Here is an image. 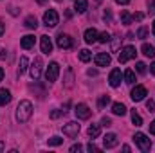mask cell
<instances>
[{
  "mask_svg": "<svg viewBox=\"0 0 155 153\" xmlns=\"http://www.w3.org/2000/svg\"><path fill=\"white\" fill-rule=\"evenodd\" d=\"M97 41H101V43H107V41H110V34L105 31V33H101L99 34V38H97Z\"/></svg>",
  "mask_w": 155,
  "mask_h": 153,
  "instance_id": "obj_31",
  "label": "cell"
},
{
  "mask_svg": "<svg viewBox=\"0 0 155 153\" xmlns=\"http://www.w3.org/2000/svg\"><path fill=\"white\" fill-rule=\"evenodd\" d=\"M36 2H38V4H45V2H47V0H36Z\"/></svg>",
  "mask_w": 155,
  "mask_h": 153,
  "instance_id": "obj_48",
  "label": "cell"
},
{
  "mask_svg": "<svg viewBox=\"0 0 155 153\" xmlns=\"http://www.w3.org/2000/svg\"><path fill=\"white\" fill-rule=\"evenodd\" d=\"M132 18H134V20H137V22H141V20L144 18V15H143V13H135V15H134Z\"/></svg>",
  "mask_w": 155,
  "mask_h": 153,
  "instance_id": "obj_38",
  "label": "cell"
},
{
  "mask_svg": "<svg viewBox=\"0 0 155 153\" xmlns=\"http://www.w3.org/2000/svg\"><path fill=\"white\" fill-rule=\"evenodd\" d=\"M78 133H79V124H78L76 121H71V122H67L63 126V135L74 139V137H78Z\"/></svg>",
  "mask_w": 155,
  "mask_h": 153,
  "instance_id": "obj_6",
  "label": "cell"
},
{
  "mask_svg": "<svg viewBox=\"0 0 155 153\" xmlns=\"http://www.w3.org/2000/svg\"><path fill=\"white\" fill-rule=\"evenodd\" d=\"M61 114H65V112H63V110H54V112L51 114V117H52V119H58Z\"/></svg>",
  "mask_w": 155,
  "mask_h": 153,
  "instance_id": "obj_36",
  "label": "cell"
},
{
  "mask_svg": "<svg viewBox=\"0 0 155 153\" xmlns=\"http://www.w3.org/2000/svg\"><path fill=\"white\" fill-rule=\"evenodd\" d=\"M40 45H41V52L43 54H51L52 52V41H51V38L47 34H43L40 38Z\"/></svg>",
  "mask_w": 155,
  "mask_h": 153,
  "instance_id": "obj_13",
  "label": "cell"
},
{
  "mask_svg": "<svg viewBox=\"0 0 155 153\" xmlns=\"http://www.w3.org/2000/svg\"><path fill=\"white\" fill-rule=\"evenodd\" d=\"M43 24H45L47 27H56V25L60 24V15H58L54 9L45 11V13H43Z\"/></svg>",
  "mask_w": 155,
  "mask_h": 153,
  "instance_id": "obj_3",
  "label": "cell"
},
{
  "mask_svg": "<svg viewBox=\"0 0 155 153\" xmlns=\"http://www.w3.org/2000/svg\"><path fill=\"white\" fill-rule=\"evenodd\" d=\"M132 122H134L135 126H143V117L137 114L135 110H132Z\"/></svg>",
  "mask_w": 155,
  "mask_h": 153,
  "instance_id": "obj_26",
  "label": "cell"
},
{
  "mask_svg": "<svg viewBox=\"0 0 155 153\" xmlns=\"http://www.w3.org/2000/svg\"><path fill=\"white\" fill-rule=\"evenodd\" d=\"M99 133H101V126H99V124H90V126H88V135H90L92 139L99 137Z\"/></svg>",
  "mask_w": 155,
  "mask_h": 153,
  "instance_id": "obj_21",
  "label": "cell"
},
{
  "mask_svg": "<svg viewBox=\"0 0 155 153\" xmlns=\"http://www.w3.org/2000/svg\"><path fill=\"white\" fill-rule=\"evenodd\" d=\"M146 36H148V29H146V27H141V29H139V31H137V38H146Z\"/></svg>",
  "mask_w": 155,
  "mask_h": 153,
  "instance_id": "obj_32",
  "label": "cell"
},
{
  "mask_svg": "<svg viewBox=\"0 0 155 153\" xmlns=\"http://www.w3.org/2000/svg\"><path fill=\"white\" fill-rule=\"evenodd\" d=\"M35 41H36V38H35L33 34H27V36H24V38H22L20 45H22V49L29 50V49H33V47H35Z\"/></svg>",
  "mask_w": 155,
  "mask_h": 153,
  "instance_id": "obj_16",
  "label": "cell"
},
{
  "mask_svg": "<svg viewBox=\"0 0 155 153\" xmlns=\"http://www.w3.org/2000/svg\"><path fill=\"white\" fill-rule=\"evenodd\" d=\"M27 65H29V60L25 56H22L20 58V63H18V74H24L27 70Z\"/></svg>",
  "mask_w": 155,
  "mask_h": 153,
  "instance_id": "obj_23",
  "label": "cell"
},
{
  "mask_svg": "<svg viewBox=\"0 0 155 153\" xmlns=\"http://www.w3.org/2000/svg\"><path fill=\"white\" fill-rule=\"evenodd\" d=\"M108 103H110V96H101V97H99V103H97V105H99V108H105V106H107Z\"/></svg>",
  "mask_w": 155,
  "mask_h": 153,
  "instance_id": "obj_28",
  "label": "cell"
},
{
  "mask_svg": "<svg viewBox=\"0 0 155 153\" xmlns=\"http://www.w3.org/2000/svg\"><path fill=\"white\" fill-rule=\"evenodd\" d=\"M97 2H101V0H97Z\"/></svg>",
  "mask_w": 155,
  "mask_h": 153,
  "instance_id": "obj_49",
  "label": "cell"
},
{
  "mask_svg": "<svg viewBox=\"0 0 155 153\" xmlns=\"http://www.w3.org/2000/svg\"><path fill=\"white\" fill-rule=\"evenodd\" d=\"M4 33H5V24H2V22H0V36H2Z\"/></svg>",
  "mask_w": 155,
  "mask_h": 153,
  "instance_id": "obj_41",
  "label": "cell"
},
{
  "mask_svg": "<svg viewBox=\"0 0 155 153\" xmlns=\"http://www.w3.org/2000/svg\"><path fill=\"white\" fill-rule=\"evenodd\" d=\"M123 79H124L128 85H134V83H135V72H134V70H126V72L123 74Z\"/></svg>",
  "mask_w": 155,
  "mask_h": 153,
  "instance_id": "obj_24",
  "label": "cell"
},
{
  "mask_svg": "<svg viewBox=\"0 0 155 153\" xmlns=\"http://www.w3.org/2000/svg\"><path fill=\"white\" fill-rule=\"evenodd\" d=\"M24 25H25L27 29H36V27H38V20H36L35 16H27L25 22H24Z\"/></svg>",
  "mask_w": 155,
  "mask_h": 153,
  "instance_id": "obj_22",
  "label": "cell"
},
{
  "mask_svg": "<svg viewBox=\"0 0 155 153\" xmlns=\"http://www.w3.org/2000/svg\"><path fill=\"white\" fill-rule=\"evenodd\" d=\"M11 92L7 90V88H0V106H5V105H9L11 103Z\"/></svg>",
  "mask_w": 155,
  "mask_h": 153,
  "instance_id": "obj_17",
  "label": "cell"
},
{
  "mask_svg": "<svg viewBox=\"0 0 155 153\" xmlns=\"http://www.w3.org/2000/svg\"><path fill=\"white\" fill-rule=\"evenodd\" d=\"M5 56H7V50H5V49H2V50H0V58H4V60H5Z\"/></svg>",
  "mask_w": 155,
  "mask_h": 153,
  "instance_id": "obj_42",
  "label": "cell"
},
{
  "mask_svg": "<svg viewBox=\"0 0 155 153\" xmlns=\"http://www.w3.org/2000/svg\"><path fill=\"white\" fill-rule=\"evenodd\" d=\"M146 108H148L150 112H155V103L152 101V99H148V101H146Z\"/></svg>",
  "mask_w": 155,
  "mask_h": 153,
  "instance_id": "obj_33",
  "label": "cell"
},
{
  "mask_svg": "<svg viewBox=\"0 0 155 153\" xmlns=\"http://www.w3.org/2000/svg\"><path fill=\"white\" fill-rule=\"evenodd\" d=\"M97 38H99V34H97V31H96L94 27H90V29L85 31V41H87V43H96Z\"/></svg>",
  "mask_w": 155,
  "mask_h": 153,
  "instance_id": "obj_15",
  "label": "cell"
},
{
  "mask_svg": "<svg viewBox=\"0 0 155 153\" xmlns=\"http://www.w3.org/2000/svg\"><path fill=\"white\" fill-rule=\"evenodd\" d=\"M135 70H137L139 74H144V72H146V65H144L143 61H137V65H135Z\"/></svg>",
  "mask_w": 155,
  "mask_h": 153,
  "instance_id": "obj_30",
  "label": "cell"
},
{
  "mask_svg": "<svg viewBox=\"0 0 155 153\" xmlns=\"http://www.w3.org/2000/svg\"><path fill=\"white\" fill-rule=\"evenodd\" d=\"M74 112H76V117L78 119H88L90 117V108L85 105V103H79V105H76V108H74Z\"/></svg>",
  "mask_w": 155,
  "mask_h": 153,
  "instance_id": "obj_10",
  "label": "cell"
},
{
  "mask_svg": "<svg viewBox=\"0 0 155 153\" xmlns=\"http://www.w3.org/2000/svg\"><path fill=\"white\" fill-rule=\"evenodd\" d=\"M60 76V65L56 63V61H52V63H49V67H47V70H45V79L49 81V83H52V81H56Z\"/></svg>",
  "mask_w": 155,
  "mask_h": 153,
  "instance_id": "obj_5",
  "label": "cell"
},
{
  "mask_svg": "<svg viewBox=\"0 0 155 153\" xmlns=\"http://www.w3.org/2000/svg\"><path fill=\"white\" fill-rule=\"evenodd\" d=\"M41 67H43V63H41V58H35V61L31 63V69H29V72H31V77L36 81L41 74Z\"/></svg>",
  "mask_w": 155,
  "mask_h": 153,
  "instance_id": "obj_8",
  "label": "cell"
},
{
  "mask_svg": "<svg viewBox=\"0 0 155 153\" xmlns=\"http://www.w3.org/2000/svg\"><path fill=\"white\" fill-rule=\"evenodd\" d=\"M121 20H123V24H126V25H128V24L132 22V16H130V13H128V11H123V13H121Z\"/></svg>",
  "mask_w": 155,
  "mask_h": 153,
  "instance_id": "obj_29",
  "label": "cell"
},
{
  "mask_svg": "<svg viewBox=\"0 0 155 153\" xmlns=\"http://www.w3.org/2000/svg\"><path fill=\"white\" fill-rule=\"evenodd\" d=\"M81 150H83V146H81V144H74V146H71V153L81 151Z\"/></svg>",
  "mask_w": 155,
  "mask_h": 153,
  "instance_id": "obj_34",
  "label": "cell"
},
{
  "mask_svg": "<svg viewBox=\"0 0 155 153\" xmlns=\"http://www.w3.org/2000/svg\"><path fill=\"white\" fill-rule=\"evenodd\" d=\"M87 150H88V151H99V148H97V146H96L94 142H90V144L87 146Z\"/></svg>",
  "mask_w": 155,
  "mask_h": 153,
  "instance_id": "obj_35",
  "label": "cell"
},
{
  "mask_svg": "<svg viewBox=\"0 0 155 153\" xmlns=\"http://www.w3.org/2000/svg\"><path fill=\"white\" fill-rule=\"evenodd\" d=\"M103 144H105V148H107V150L116 148V146H117V135H116V133H107V135H105V139H103Z\"/></svg>",
  "mask_w": 155,
  "mask_h": 153,
  "instance_id": "obj_14",
  "label": "cell"
},
{
  "mask_svg": "<svg viewBox=\"0 0 155 153\" xmlns=\"http://www.w3.org/2000/svg\"><path fill=\"white\" fill-rule=\"evenodd\" d=\"M31 115H33V103L27 101V99L20 101L18 106H16V121L18 122H27L31 119Z\"/></svg>",
  "mask_w": 155,
  "mask_h": 153,
  "instance_id": "obj_1",
  "label": "cell"
},
{
  "mask_svg": "<svg viewBox=\"0 0 155 153\" xmlns=\"http://www.w3.org/2000/svg\"><path fill=\"white\" fill-rule=\"evenodd\" d=\"M150 133H152V135H155V121H152V122H150Z\"/></svg>",
  "mask_w": 155,
  "mask_h": 153,
  "instance_id": "obj_40",
  "label": "cell"
},
{
  "mask_svg": "<svg viewBox=\"0 0 155 153\" xmlns=\"http://www.w3.org/2000/svg\"><path fill=\"white\" fill-rule=\"evenodd\" d=\"M150 72H152V74H155V61L152 63V67H150Z\"/></svg>",
  "mask_w": 155,
  "mask_h": 153,
  "instance_id": "obj_44",
  "label": "cell"
},
{
  "mask_svg": "<svg viewBox=\"0 0 155 153\" xmlns=\"http://www.w3.org/2000/svg\"><path fill=\"white\" fill-rule=\"evenodd\" d=\"M63 142V139L61 137H58V135H54V137H51L49 139V146H60Z\"/></svg>",
  "mask_w": 155,
  "mask_h": 153,
  "instance_id": "obj_27",
  "label": "cell"
},
{
  "mask_svg": "<svg viewBox=\"0 0 155 153\" xmlns=\"http://www.w3.org/2000/svg\"><path fill=\"white\" fill-rule=\"evenodd\" d=\"M152 33H153V36H155V22H153V25H152Z\"/></svg>",
  "mask_w": 155,
  "mask_h": 153,
  "instance_id": "obj_46",
  "label": "cell"
},
{
  "mask_svg": "<svg viewBox=\"0 0 155 153\" xmlns=\"http://www.w3.org/2000/svg\"><path fill=\"white\" fill-rule=\"evenodd\" d=\"M74 9H76L79 15L85 13V11L88 9V2H87V0H74Z\"/></svg>",
  "mask_w": 155,
  "mask_h": 153,
  "instance_id": "obj_18",
  "label": "cell"
},
{
  "mask_svg": "<svg viewBox=\"0 0 155 153\" xmlns=\"http://www.w3.org/2000/svg\"><path fill=\"white\" fill-rule=\"evenodd\" d=\"M135 54H137L135 47L126 45V47H124V49H121V52H119V63H126V61L134 60V58H135Z\"/></svg>",
  "mask_w": 155,
  "mask_h": 153,
  "instance_id": "obj_4",
  "label": "cell"
},
{
  "mask_svg": "<svg viewBox=\"0 0 155 153\" xmlns=\"http://www.w3.org/2000/svg\"><path fill=\"white\" fill-rule=\"evenodd\" d=\"M101 124H103V126H110V124H112V121H110L108 117H103V119H101Z\"/></svg>",
  "mask_w": 155,
  "mask_h": 153,
  "instance_id": "obj_39",
  "label": "cell"
},
{
  "mask_svg": "<svg viewBox=\"0 0 155 153\" xmlns=\"http://www.w3.org/2000/svg\"><path fill=\"white\" fill-rule=\"evenodd\" d=\"M148 96V92H146V88L143 86V85H137L134 90H132V94H130V97L135 101V103H139V101H143L144 97Z\"/></svg>",
  "mask_w": 155,
  "mask_h": 153,
  "instance_id": "obj_7",
  "label": "cell"
},
{
  "mask_svg": "<svg viewBox=\"0 0 155 153\" xmlns=\"http://www.w3.org/2000/svg\"><path fill=\"white\" fill-rule=\"evenodd\" d=\"M94 60H96V65H97V67H108L110 61H112V58H110L108 52H99Z\"/></svg>",
  "mask_w": 155,
  "mask_h": 153,
  "instance_id": "obj_12",
  "label": "cell"
},
{
  "mask_svg": "<svg viewBox=\"0 0 155 153\" xmlns=\"http://www.w3.org/2000/svg\"><path fill=\"white\" fill-rule=\"evenodd\" d=\"M2 150H4V142L0 141V151H2Z\"/></svg>",
  "mask_w": 155,
  "mask_h": 153,
  "instance_id": "obj_47",
  "label": "cell"
},
{
  "mask_svg": "<svg viewBox=\"0 0 155 153\" xmlns=\"http://www.w3.org/2000/svg\"><path fill=\"white\" fill-rule=\"evenodd\" d=\"M148 7H150V13L155 15V0H150V2H148Z\"/></svg>",
  "mask_w": 155,
  "mask_h": 153,
  "instance_id": "obj_37",
  "label": "cell"
},
{
  "mask_svg": "<svg viewBox=\"0 0 155 153\" xmlns=\"http://www.w3.org/2000/svg\"><path fill=\"white\" fill-rule=\"evenodd\" d=\"M90 58H92V52H90L88 49H83V50H79V60H81L83 63L90 61Z\"/></svg>",
  "mask_w": 155,
  "mask_h": 153,
  "instance_id": "obj_25",
  "label": "cell"
},
{
  "mask_svg": "<svg viewBox=\"0 0 155 153\" xmlns=\"http://www.w3.org/2000/svg\"><path fill=\"white\" fill-rule=\"evenodd\" d=\"M141 50H143V54H144V56H148V58H153V56H155V47H153V45H150V43H143Z\"/></svg>",
  "mask_w": 155,
  "mask_h": 153,
  "instance_id": "obj_19",
  "label": "cell"
},
{
  "mask_svg": "<svg viewBox=\"0 0 155 153\" xmlns=\"http://www.w3.org/2000/svg\"><path fill=\"white\" fill-rule=\"evenodd\" d=\"M117 4H121V5H124V4H128V2H130V0H116Z\"/></svg>",
  "mask_w": 155,
  "mask_h": 153,
  "instance_id": "obj_43",
  "label": "cell"
},
{
  "mask_svg": "<svg viewBox=\"0 0 155 153\" xmlns=\"http://www.w3.org/2000/svg\"><path fill=\"white\" fill-rule=\"evenodd\" d=\"M2 79H4V69L0 67V81H2Z\"/></svg>",
  "mask_w": 155,
  "mask_h": 153,
  "instance_id": "obj_45",
  "label": "cell"
},
{
  "mask_svg": "<svg viewBox=\"0 0 155 153\" xmlns=\"http://www.w3.org/2000/svg\"><path fill=\"white\" fill-rule=\"evenodd\" d=\"M121 81H123V74H121V70H119V69H114V70L110 72V76H108V83H110V86H112V88H117V86L121 85Z\"/></svg>",
  "mask_w": 155,
  "mask_h": 153,
  "instance_id": "obj_9",
  "label": "cell"
},
{
  "mask_svg": "<svg viewBox=\"0 0 155 153\" xmlns=\"http://www.w3.org/2000/svg\"><path fill=\"white\" fill-rule=\"evenodd\" d=\"M56 43H58L60 49H71V47L74 45V41H72V38H71L69 34H60V36L56 38Z\"/></svg>",
  "mask_w": 155,
  "mask_h": 153,
  "instance_id": "obj_11",
  "label": "cell"
},
{
  "mask_svg": "<svg viewBox=\"0 0 155 153\" xmlns=\"http://www.w3.org/2000/svg\"><path fill=\"white\" fill-rule=\"evenodd\" d=\"M134 141H135V144H137V148L141 150V151H150L152 150V141L144 135V133H135L134 135Z\"/></svg>",
  "mask_w": 155,
  "mask_h": 153,
  "instance_id": "obj_2",
  "label": "cell"
},
{
  "mask_svg": "<svg viewBox=\"0 0 155 153\" xmlns=\"http://www.w3.org/2000/svg\"><path fill=\"white\" fill-rule=\"evenodd\" d=\"M112 112H114V115H121L123 117V115L126 114V106L123 103H114L112 105Z\"/></svg>",
  "mask_w": 155,
  "mask_h": 153,
  "instance_id": "obj_20",
  "label": "cell"
}]
</instances>
